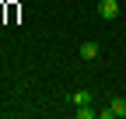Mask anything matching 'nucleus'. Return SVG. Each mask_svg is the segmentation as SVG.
I'll use <instances>...</instances> for the list:
<instances>
[{
	"instance_id": "obj_1",
	"label": "nucleus",
	"mask_w": 126,
	"mask_h": 119,
	"mask_svg": "<svg viewBox=\"0 0 126 119\" xmlns=\"http://www.w3.org/2000/svg\"><path fill=\"white\" fill-rule=\"evenodd\" d=\"M98 18H102V21L119 18V4H116V0H98Z\"/></svg>"
},
{
	"instance_id": "obj_2",
	"label": "nucleus",
	"mask_w": 126,
	"mask_h": 119,
	"mask_svg": "<svg viewBox=\"0 0 126 119\" xmlns=\"http://www.w3.org/2000/svg\"><path fill=\"white\" fill-rule=\"evenodd\" d=\"M91 98H94V95L88 91V88H77V91L70 95V105H91Z\"/></svg>"
},
{
	"instance_id": "obj_3",
	"label": "nucleus",
	"mask_w": 126,
	"mask_h": 119,
	"mask_svg": "<svg viewBox=\"0 0 126 119\" xmlns=\"http://www.w3.org/2000/svg\"><path fill=\"white\" fill-rule=\"evenodd\" d=\"M77 53H81V60H94V56H98V42H84Z\"/></svg>"
},
{
	"instance_id": "obj_4",
	"label": "nucleus",
	"mask_w": 126,
	"mask_h": 119,
	"mask_svg": "<svg viewBox=\"0 0 126 119\" xmlns=\"http://www.w3.org/2000/svg\"><path fill=\"white\" fill-rule=\"evenodd\" d=\"M109 109H112V116H126V95L112 98V102H109Z\"/></svg>"
},
{
	"instance_id": "obj_5",
	"label": "nucleus",
	"mask_w": 126,
	"mask_h": 119,
	"mask_svg": "<svg viewBox=\"0 0 126 119\" xmlns=\"http://www.w3.org/2000/svg\"><path fill=\"white\" fill-rule=\"evenodd\" d=\"M98 116V109H91V105H77V119H94Z\"/></svg>"
}]
</instances>
